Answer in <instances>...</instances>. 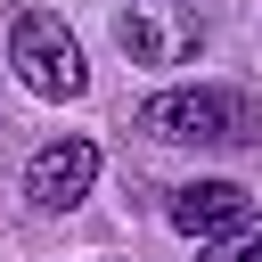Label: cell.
Instances as JSON below:
<instances>
[{
    "label": "cell",
    "mask_w": 262,
    "mask_h": 262,
    "mask_svg": "<svg viewBox=\"0 0 262 262\" xmlns=\"http://www.w3.org/2000/svg\"><path fill=\"white\" fill-rule=\"evenodd\" d=\"M139 131L164 139V147H254L262 139V115L246 90H221V82H188V90H156L139 106Z\"/></svg>",
    "instance_id": "cell-1"
},
{
    "label": "cell",
    "mask_w": 262,
    "mask_h": 262,
    "mask_svg": "<svg viewBox=\"0 0 262 262\" xmlns=\"http://www.w3.org/2000/svg\"><path fill=\"white\" fill-rule=\"evenodd\" d=\"M8 66H16V82H25L33 98H82V90H90L82 41H74L66 16H49V8H25V16L8 25Z\"/></svg>",
    "instance_id": "cell-2"
},
{
    "label": "cell",
    "mask_w": 262,
    "mask_h": 262,
    "mask_svg": "<svg viewBox=\"0 0 262 262\" xmlns=\"http://www.w3.org/2000/svg\"><path fill=\"white\" fill-rule=\"evenodd\" d=\"M90 188H98V147H90V139H49V147L25 164L33 213H74Z\"/></svg>",
    "instance_id": "cell-3"
},
{
    "label": "cell",
    "mask_w": 262,
    "mask_h": 262,
    "mask_svg": "<svg viewBox=\"0 0 262 262\" xmlns=\"http://www.w3.org/2000/svg\"><path fill=\"white\" fill-rule=\"evenodd\" d=\"M254 205H246V188L237 180H188V188H172V229L180 237H221V229H237Z\"/></svg>",
    "instance_id": "cell-4"
},
{
    "label": "cell",
    "mask_w": 262,
    "mask_h": 262,
    "mask_svg": "<svg viewBox=\"0 0 262 262\" xmlns=\"http://www.w3.org/2000/svg\"><path fill=\"white\" fill-rule=\"evenodd\" d=\"M156 8H164V0H139V8L115 16V41H123L139 66H172V57H188V49L205 41L196 25H156Z\"/></svg>",
    "instance_id": "cell-5"
},
{
    "label": "cell",
    "mask_w": 262,
    "mask_h": 262,
    "mask_svg": "<svg viewBox=\"0 0 262 262\" xmlns=\"http://www.w3.org/2000/svg\"><path fill=\"white\" fill-rule=\"evenodd\" d=\"M205 262H262V221L246 213L237 229H221V237H205Z\"/></svg>",
    "instance_id": "cell-6"
},
{
    "label": "cell",
    "mask_w": 262,
    "mask_h": 262,
    "mask_svg": "<svg viewBox=\"0 0 262 262\" xmlns=\"http://www.w3.org/2000/svg\"><path fill=\"white\" fill-rule=\"evenodd\" d=\"M164 8H180V0H164Z\"/></svg>",
    "instance_id": "cell-7"
}]
</instances>
